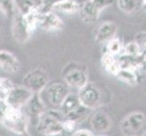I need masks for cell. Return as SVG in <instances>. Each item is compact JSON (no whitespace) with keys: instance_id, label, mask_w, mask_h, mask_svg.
I'll list each match as a JSON object with an SVG mask.
<instances>
[{"instance_id":"14","label":"cell","mask_w":146,"mask_h":136,"mask_svg":"<svg viewBox=\"0 0 146 136\" xmlns=\"http://www.w3.org/2000/svg\"><path fill=\"white\" fill-rule=\"evenodd\" d=\"M26 107L30 116L34 118H38L46 112V103L43 101L39 93H34L31 98L27 103Z\"/></svg>"},{"instance_id":"6","label":"cell","mask_w":146,"mask_h":136,"mask_svg":"<svg viewBox=\"0 0 146 136\" xmlns=\"http://www.w3.org/2000/svg\"><path fill=\"white\" fill-rule=\"evenodd\" d=\"M49 83V75L46 70L35 68L23 78V85L33 93H40Z\"/></svg>"},{"instance_id":"30","label":"cell","mask_w":146,"mask_h":136,"mask_svg":"<svg viewBox=\"0 0 146 136\" xmlns=\"http://www.w3.org/2000/svg\"><path fill=\"white\" fill-rule=\"evenodd\" d=\"M133 41L137 43L143 53L146 51V32H140L136 34Z\"/></svg>"},{"instance_id":"19","label":"cell","mask_w":146,"mask_h":136,"mask_svg":"<svg viewBox=\"0 0 146 136\" xmlns=\"http://www.w3.org/2000/svg\"><path fill=\"white\" fill-rule=\"evenodd\" d=\"M54 10L66 15H74L80 12L81 5L76 0H63L54 7Z\"/></svg>"},{"instance_id":"10","label":"cell","mask_w":146,"mask_h":136,"mask_svg":"<svg viewBox=\"0 0 146 136\" xmlns=\"http://www.w3.org/2000/svg\"><path fill=\"white\" fill-rule=\"evenodd\" d=\"M11 33L13 38L16 40L18 44H25L28 41L31 36V31L29 30L24 16L19 12L17 13L11 18Z\"/></svg>"},{"instance_id":"16","label":"cell","mask_w":146,"mask_h":136,"mask_svg":"<svg viewBox=\"0 0 146 136\" xmlns=\"http://www.w3.org/2000/svg\"><path fill=\"white\" fill-rule=\"evenodd\" d=\"M81 103H80V100L78 97L77 94H73V93H69L67 94V96L64 98L63 101V103L61 105L59 106V110L64 116L66 114L72 113L73 111L76 110L78 107L81 106Z\"/></svg>"},{"instance_id":"23","label":"cell","mask_w":146,"mask_h":136,"mask_svg":"<svg viewBox=\"0 0 146 136\" xmlns=\"http://www.w3.org/2000/svg\"><path fill=\"white\" fill-rule=\"evenodd\" d=\"M0 11L9 18L18 13L15 0H0Z\"/></svg>"},{"instance_id":"4","label":"cell","mask_w":146,"mask_h":136,"mask_svg":"<svg viewBox=\"0 0 146 136\" xmlns=\"http://www.w3.org/2000/svg\"><path fill=\"white\" fill-rule=\"evenodd\" d=\"M64 83L69 87L80 90L88 83V75L85 69L80 65H75V63L67 64L63 72Z\"/></svg>"},{"instance_id":"36","label":"cell","mask_w":146,"mask_h":136,"mask_svg":"<svg viewBox=\"0 0 146 136\" xmlns=\"http://www.w3.org/2000/svg\"><path fill=\"white\" fill-rule=\"evenodd\" d=\"M143 56H144V59H145V61H146V51L143 53Z\"/></svg>"},{"instance_id":"15","label":"cell","mask_w":146,"mask_h":136,"mask_svg":"<svg viewBox=\"0 0 146 136\" xmlns=\"http://www.w3.org/2000/svg\"><path fill=\"white\" fill-rule=\"evenodd\" d=\"M91 125L94 131L99 133H104L112 127V120L106 113L102 112V111H97L92 116Z\"/></svg>"},{"instance_id":"1","label":"cell","mask_w":146,"mask_h":136,"mask_svg":"<svg viewBox=\"0 0 146 136\" xmlns=\"http://www.w3.org/2000/svg\"><path fill=\"white\" fill-rule=\"evenodd\" d=\"M64 115L60 110L52 109L46 111L41 116L37 118L36 128L39 133L44 136L64 131L63 121Z\"/></svg>"},{"instance_id":"8","label":"cell","mask_w":146,"mask_h":136,"mask_svg":"<svg viewBox=\"0 0 146 136\" xmlns=\"http://www.w3.org/2000/svg\"><path fill=\"white\" fill-rule=\"evenodd\" d=\"M80 103L89 110L96 109L102 103V94L96 85L87 83L78 92Z\"/></svg>"},{"instance_id":"29","label":"cell","mask_w":146,"mask_h":136,"mask_svg":"<svg viewBox=\"0 0 146 136\" xmlns=\"http://www.w3.org/2000/svg\"><path fill=\"white\" fill-rule=\"evenodd\" d=\"M11 109L12 108L9 106L6 100L0 99V123L4 122V120L6 119Z\"/></svg>"},{"instance_id":"12","label":"cell","mask_w":146,"mask_h":136,"mask_svg":"<svg viewBox=\"0 0 146 136\" xmlns=\"http://www.w3.org/2000/svg\"><path fill=\"white\" fill-rule=\"evenodd\" d=\"M117 25L112 21L104 22L96 29L94 34L95 41L99 44H106L115 37L117 34Z\"/></svg>"},{"instance_id":"7","label":"cell","mask_w":146,"mask_h":136,"mask_svg":"<svg viewBox=\"0 0 146 136\" xmlns=\"http://www.w3.org/2000/svg\"><path fill=\"white\" fill-rule=\"evenodd\" d=\"M2 124L10 132L20 135L27 133L28 118L21 110H10Z\"/></svg>"},{"instance_id":"24","label":"cell","mask_w":146,"mask_h":136,"mask_svg":"<svg viewBox=\"0 0 146 136\" xmlns=\"http://www.w3.org/2000/svg\"><path fill=\"white\" fill-rule=\"evenodd\" d=\"M117 5L120 10L126 14L133 13L139 7L138 0H117Z\"/></svg>"},{"instance_id":"25","label":"cell","mask_w":146,"mask_h":136,"mask_svg":"<svg viewBox=\"0 0 146 136\" xmlns=\"http://www.w3.org/2000/svg\"><path fill=\"white\" fill-rule=\"evenodd\" d=\"M89 109H87L86 107H84V105H81L80 107H78L76 110L73 111L72 113H70L68 114H66L64 116L65 119H69L72 120L75 123H78L80 121H82L85 116H87V114L89 113Z\"/></svg>"},{"instance_id":"27","label":"cell","mask_w":146,"mask_h":136,"mask_svg":"<svg viewBox=\"0 0 146 136\" xmlns=\"http://www.w3.org/2000/svg\"><path fill=\"white\" fill-rule=\"evenodd\" d=\"M11 81L6 78H0V99L7 100L9 92L13 88Z\"/></svg>"},{"instance_id":"20","label":"cell","mask_w":146,"mask_h":136,"mask_svg":"<svg viewBox=\"0 0 146 136\" xmlns=\"http://www.w3.org/2000/svg\"><path fill=\"white\" fill-rule=\"evenodd\" d=\"M24 18L26 20V23L27 25V27L29 30L33 33L37 27H39V24H40V19H41L42 13L39 11V9L33 10V11L29 12L27 15H23Z\"/></svg>"},{"instance_id":"31","label":"cell","mask_w":146,"mask_h":136,"mask_svg":"<svg viewBox=\"0 0 146 136\" xmlns=\"http://www.w3.org/2000/svg\"><path fill=\"white\" fill-rule=\"evenodd\" d=\"M76 123L74 122L72 120H69V119H64L63 121V128L64 132H66L67 133H73L75 128H76Z\"/></svg>"},{"instance_id":"3","label":"cell","mask_w":146,"mask_h":136,"mask_svg":"<svg viewBox=\"0 0 146 136\" xmlns=\"http://www.w3.org/2000/svg\"><path fill=\"white\" fill-rule=\"evenodd\" d=\"M114 0H87L81 5L80 16L86 24L96 22L100 17V14L104 9L113 4Z\"/></svg>"},{"instance_id":"22","label":"cell","mask_w":146,"mask_h":136,"mask_svg":"<svg viewBox=\"0 0 146 136\" xmlns=\"http://www.w3.org/2000/svg\"><path fill=\"white\" fill-rule=\"evenodd\" d=\"M124 44L119 38L115 36L112 40H110L108 43H106V53L113 55V56H119L123 52Z\"/></svg>"},{"instance_id":"2","label":"cell","mask_w":146,"mask_h":136,"mask_svg":"<svg viewBox=\"0 0 146 136\" xmlns=\"http://www.w3.org/2000/svg\"><path fill=\"white\" fill-rule=\"evenodd\" d=\"M120 128L125 136H143L146 133V115L142 112L130 113L122 120Z\"/></svg>"},{"instance_id":"13","label":"cell","mask_w":146,"mask_h":136,"mask_svg":"<svg viewBox=\"0 0 146 136\" xmlns=\"http://www.w3.org/2000/svg\"><path fill=\"white\" fill-rule=\"evenodd\" d=\"M0 69L8 74H16L20 69L17 57L7 50H0Z\"/></svg>"},{"instance_id":"9","label":"cell","mask_w":146,"mask_h":136,"mask_svg":"<svg viewBox=\"0 0 146 136\" xmlns=\"http://www.w3.org/2000/svg\"><path fill=\"white\" fill-rule=\"evenodd\" d=\"M33 94L34 93L32 91H30L24 85L13 86L6 101L12 109L21 110L24 106H26L27 103L31 98Z\"/></svg>"},{"instance_id":"28","label":"cell","mask_w":146,"mask_h":136,"mask_svg":"<svg viewBox=\"0 0 146 136\" xmlns=\"http://www.w3.org/2000/svg\"><path fill=\"white\" fill-rule=\"evenodd\" d=\"M61 1H63V0H41V2L39 3L38 9L41 13L50 12Z\"/></svg>"},{"instance_id":"37","label":"cell","mask_w":146,"mask_h":136,"mask_svg":"<svg viewBox=\"0 0 146 136\" xmlns=\"http://www.w3.org/2000/svg\"><path fill=\"white\" fill-rule=\"evenodd\" d=\"M143 136H146V133H143Z\"/></svg>"},{"instance_id":"32","label":"cell","mask_w":146,"mask_h":136,"mask_svg":"<svg viewBox=\"0 0 146 136\" xmlns=\"http://www.w3.org/2000/svg\"><path fill=\"white\" fill-rule=\"evenodd\" d=\"M72 134L73 136H94L91 131H88L86 129L75 130Z\"/></svg>"},{"instance_id":"18","label":"cell","mask_w":146,"mask_h":136,"mask_svg":"<svg viewBox=\"0 0 146 136\" xmlns=\"http://www.w3.org/2000/svg\"><path fill=\"white\" fill-rule=\"evenodd\" d=\"M115 76L129 85H136L142 80V78L133 69L130 68H120Z\"/></svg>"},{"instance_id":"5","label":"cell","mask_w":146,"mask_h":136,"mask_svg":"<svg viewBox=\"0 0 146 136\" xmlns=\"http://www.w3.org/2000/svg\"><path fill=\"white\" fill-rule=\"evenodd\" d=\"M44 94V98L43 101L46 100L47 102L55 107H59L64 98L70 93L69 86L63 82H54L46 85L41 92Z\"/></svg>"},{"instance_id":"11","label":"cell","mask_w":146,"mask_h":136,"mask_svg":"<svg viewBox=\"0 0 146 136\" xmlns=\"http://www.w3.org/2000/svg\"><path fill=\"white\" fill-rule=\"evenodd\" d=\"M39 27L47 32H55L62 30L64 27V24L60 17H58L55 13L50 11L42 13Z\"/></svg>"},{"instance_id":"35","label":"cell","mask_w":146,"mask_h":136,"mask_svg":"<svg viewBox=\"0 0 146 136\" xmlns=\"http://www.w3.org/2000/svg\"><path fill=\"white\" fill-rule=\"evenodd\" d=\"M17 136H30L27 133H23V134H20V135H17Z\"/></svg>"},{"instance_id":"34","label":"cell","mask_w":146,"mask_h":136,"mask_svg":"<svg viewBox=\"0 0 146 136\" xmlns=\"http://www.w3.org/2000/svg\"><path fill=\"white\" fill-rule=\"evenodd\" d=\"M142 7L144 10H146V0H142Z\"/></svg>"},{"instance_id":"21","label":"cell","mask_w":146,"mask_h":136,"mask_svg":"<svg viewBox=\"0 0 146 136\" xmlns=\"http://www.w3.org/2000/svg\"><path fill=\"white\" fill-rule=\"evenodd\" d=\"M17 11L22 15H27L29 12L38 8L39 4L36 0H15Z\"/></svg>"},{"instance_id":"17","label":"cell","mask_w":146,"mask_h":136,"mask_svg":"<svg viewBox=\"0 0 146 136\" xmlns=\"http://www.w3.org/2000/svg\"><path fill=\"white\" fill-rule=\"evenodd\" d=\"M101 63H102V65L104 69L109 74L112 75H116V74L118 73L119 69H120V65L118 63V60L116 56H113V55L110 54L106 52H104L103 56H102V60H101Z\"/></svg>"},{"instance_id":"26","label":"cell","mask_w":146,"mask_h":136,"mask_svg":"<svg viewBox=\"0 0 146 136\" xmlns=\"http://www.w3.org/2000/svg\"><path fill=\"white\" fill-rule=\"evenodd\" d=\"M123 54L125 55H128V56L136 57L141 54H143V52L141 50L140 46L137 44V43L135 41H132L127 43L126 44H124Z\"/></svg>"},{"instance_id":"33","label":"cell","mask_w":146,"mask_h":136,"mask_svg":"<svg viewBox=\"0 0 146 136\" xmlns=\"http://www.w3.org/2000/svg\"><path fill=\"white\" fill-rule=\"evenodd\" d=\"M68 135H69V133H67L66 132H64V131H61V132L51 133V134H48V135H46V136H68Z\"/></svg>"}]
</instances>
